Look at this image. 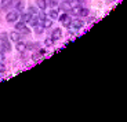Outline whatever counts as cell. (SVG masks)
Returning <instances> with one entry per match:
<instances>
[{"label":"cell","mask_w":127,"mask_h":122,"mask_svg":"<svg viewBox=\"0 0 127 122\" xmlns=\"http://www.w3.org/2000/svg\"><path fill=\"white\" fill-rule=\"evenodd\" d=\"M7 22H17L19 18H21V13H17V11H10L7 14Z\"/></svg>","instance_id":"6da1fadb"},{"label":"cell","mask_w":127,"mask_h":122,"mask_svg":"<svg viewBox=\"0 0 127 122\" xmlns=\"http://www.w3.org/2000/svg\"><path fill=\"white\" fill-rule=\"evenodd\" d=\"M58 18H60V21L62 22V25H64V26H66V28H70V23H72V18H70V17L68 15V14L64 13L62 15L58 17Z\"/></svg>","instance_id":"7a4b0ae2"},{"label":"cell","mask_w":127,"mask_h":122,"mask_svg":"<svg viewBox=\"0 0 127 122\" xmlns=\"http://www.w3.org/2000/svg\"><path fill=\"white\" fill-rule=\"evenodd\" d=\"M60 8L62 10V11H65V13H70L72 4L68 3V1H65V0H62V1H60Z\"/></svg>","instance_id":"3957f363"},{"label":"cell","mask_w":127,"mask_h":122,"mask_svg":"<svg viewBox=\"0 0 127 122\" xmlns=\"http://www.w3.org/2000/svg\"><path fill=\"white\" fill-rule=\"evenodd\" d=\"M83 21H80V19H72V23H70V28H73V29H80V28H83Z\"/></svg>","instance_id":"277c9868"},{"label":"cell","mask_w":127,"mask_h":122,"mask_svg":"<svg viewBox=\"0 0 127 122\" xmlns=\"http://www.w3.org/2000/svg\"><path fill=\"white\" fill-rule=\"evenodd\" d=\"M61 36H62V30H61L60 28H57V29H54L53 30V35H51V38L53 40H58V38H61Z\"/></svg>","instance_id":"5b68a950"},{"label":"cell","mask_w":127,"mask_h":122,"mask_svg":"<svg viewBox=\"0 0 127 122\" xmlns=\"http://www.w3.org/2000/svg\"><path fill=\"white\" fill-rule=\"evenodd\" d=\"M21 36H22V35H21L18 30H14V32H11V33H10V38H11L13 41H19Z\"/></svg>","instance_id":"8992f818"},{"label":"cell","mask_w":127,"mask_h":122,"mask_svg":"<svg viewBox=\"0 0 127 122\" xmlns=\"http://www.w3.org/2000/svg\"><path fill=\"white\" fill-rule=\"evenodd\" d=\"M15 48H17V51H18V52H24V51L26 50V44L22 43V41H17Z\"/></svg>","instance_id":"52a82bcc"},{"label":"cell","mask_w":127,"mask_h":122,"mask_svg":"<svg viewBox=\"0 0 127 122\" xmlns=\"http://www.w3.org/2000/svg\"><path fill=\"white\" fill-rule=\"evenodd\" d=\"M41 25H43V28H44V29L51 28V25H53V19H51V18H44L43 21H41Z\"/></svg>","instance_id":"ba28073f"},{"label":"cell","mask_w":127,"mask_h":122,"mask_svg":"<svg viewBox=\"0 0 127 122\" xmlns=\"http://www.w3.org/2000/svg\"><path fill=\"white\" fill-rule=\"evenodd\" d=\"M13 6L17 10H21L24 7V0H13Z\"/></svg>","instance_id":"9c48e42d"},{"label":"cell","mask_w":127,"mask_h":122,"mask_svg":"<svg viewBox=\"0 0 127 122\" xmlns=\"http://www.w3.org/2000/svg\"><path fill=\"white\" fill-rule=\"evenodd\" d=\"M32 17H33V15H32L29 11H28V13H25V14H21V19H22L24 22H29L32 19Z\"/></svg>","instance_id":"30bf717a"},{"label":"cell","mask_w":127,"mask_h":122,"mask_svg":"<svg viewBox=\"0 0 127 122\" xmlns=\"http://www.w3.org/2000/svg\"><path fill=\"white\" fill-rule=\"evenodd\" d=\"M48 18H51L53 21H54V19H57V18H58V11H57V10L51 8L50 13H48Z\"/></svg>","instance_id":"8fae6325"},{"label":"cell","mask_w":127,"mask_h":122,"mask_svg":"<svg viewBox=\"0 0 127 122\" xmlns=\"http://www.w3.org/2000/svg\"><path fill=\"white\" fill-rule=\"evenodd\" d=\"M24 28H25V22H24L22 19H21V21H19V22H17V25H15V30L21 32V30H22Z\"/></svg>","instance_id":"7c38bea8"},{"label":"cell","mask_w":127,"mask_h":122,"mask_svg":"<svg viewBox=\"0 0 127 122\" xmlns=\"http://www.w3.org/2000/svg\"><path fill=\"white\" fill-rule=\"evenodd\" d=\"M13 4V0H1V8L6 10L8 6H11Z\"/></svg>","instance_id":"4fadbf2b"},{"label":"cell","mask_w":127,"mask_h":122,"mask_svg":"<svg viewBox=\"0 0 127 122\" xmlns=\"http://www.w3.org/2000/svg\"><path fill=\"white\" fill-rule=\"evenodd\" d=\"M43 30H44V28H43V25H41V23H39V25H36V26H35L36 35H41V33H43Z\"/></svg>","instance_id":"5bb4252c"},{"label":"cell","mask_w":127,"mask_h":122,"mask_svg":"<svg viewBox=\"0 0 127 122\" xmlns=\"http://www.w3.org/2000/svg\"><path fill=\"white\" fill-rule=\"evenodd\" d=\"M37 7H39L40 10H46V7H47L46 0H37Z\"/></svg>","instance_id":"9a60e30c"},{"label":"cell","mask_w":127,"mask_h":122,"mask_svg":"<svg viewBox=\"0 0 127 122\" xmlns=\"http://www.w3.org/2000/svg\"><path fill=\"white\" fill-rule=\"evenodd\" d=\"M89 14H90V11L87 8H80V11H79L77 15H80V17H89Z\"/></svg>","instance_id":"2e32d148"},{"label":"cell","mask_w":127,"mask_h":122,"mask_svg":"<svg viewBox=\"0 0 127 122\" xmlns=\"http://www.w3.org/2000/svg\"><path fill=\"white\" fill-rule=\"evenodd\" d=\"M8 37H10V35H7L6 32H3V33H0V40H1V41L8 40Z\"/></svg>","instance_id":"e0dca14e"},{"label":"cell","mask_w":127,"mask_h":122,"mask_svg":"<svg viewBox=\"0 0 127 122\" xmlns=\"http://www.w3.org/2000/svg\"><path fill=\"white\" fill-rule=\"evenodd\" d=\"M3 45H4V48H6V52H7V51L11 50V44H10V41H8V40L3 41Z\"/></svg>","instance_id":"ac0fdd59"},{"label":"cell","mask_w":127,"mask_h":122,"mask_svg":"<svg viewBox=\"0 0 127 122\" xmlns=\"http://www.w3.org/2000/svg\"><path fill=\"white\" fill-rule=\"evenodd\" d=\"M37 17H39V19H40V21H43V19L46 18V13H44V11H43V10H41L40 13L37 14Z\"/></svg>","instance_id":"d6986e66"},{"label":"cell","mask_w":127,"mask_h":122,"mask_svg":"<svg viewBox=\"0 0 127 122\" xmlns=\"http://www.w3.org/2000/svg\"><path fill=\"white\" fill-rule=\"evenodd\" d=\"M53 43H54V40H53V38L50 37V38H47V40L44 41V45H46V47H50V45H51Z\"/></svg>","instance_id":"ffe728a7"},{"label":"cell","mask_w":127,"mask_h":122,"mask_svg":"<svg viewBox=\"0 0 127 122\" xmlns=\"http://www.w3.org/2000/svg\"><path fill=\"white\" fill-rule=\"evenodd\" d=\"M28 11H29V13H31L33 17H35V15H37V14H39L37 11H36V8H33V7H29V10H28Z\"/></svg>","instance_id":"44dd1931"},{"label":"cell","mask_w":127,"mask_h":122,"mask_svg":"<svg viewBox=\"0 0 127 122\" xmlns=\"http://www.w3.org/2000/svg\"><path fill=\"white\" fill-rule=\"evenodd\" d=\"M19 33H21V35H29V33H31V30H29V29H28V28H26V26H25V28H24L22 30L19 32Z\"/></svg>","instance_id":"7402d4cb"},{"label":"cell","mask_w":127,"mask_h":122,"mask_svg":"<svg viewBox=\"0 0 127 122\" xmlns=\"http://www.w3.org/2000/svg\"><path fill=\"white\" fill-rule=\"evenodd\" d=\"M35 45H36V44H33V43H28V44H26V50H33Z\"/></svg>","instance_id":"603a6c76"},{"label":"cell","mask_w":127,"mask_h":122,"mask_svg":"<svg viewBox=\"0 0 127 122\" xmlns=\"http://www.w3.org/2000/svg\"><path fill=\"white\" fill-rule=\"evenodd\" d=\"M4 71H6V66L0 63V73H4Z\"/></svg>","instance_id":"cb8c5ba5"},{"label":"cell","mask_w":127,"mask_h":122,"mask_svg":"<svg viewBox=\"0 0 127 122\" xmlns=\"http://www.w3.org/2000/svg\"><path fill=\"white\" fill-rule=\"evenodd\" d=\"M0 52H6V48H4V45H3V43L0 44Z\"/></svg>","instance_id":"d4e9b609"},{"label":"cell","mask_w":127,"mask_h":122,"mask_svg":"<svg viewBox=\"0 0 127 122\" xmlns=\"http://www.w3.org/2000/svg\"><path fill=\"white\" fill-rule=\"evenodd\" d=\"M77 3H83V1H84V0H76Z\"/></svg>","instance_id":"484cf974"},{"label":"cell","mask_w":127,"mask_h":122,"mask_svg":"<svg viewBox=\"0 0 127 122\" xmlns=\"http://www.w3.org/2000/svg\"><path fill=\"white\" fill-rule=\"evenodd\" d=\"M108 1H111V0H108Z\"/></svg>","instance_id":"4316f807"}]
</instances>
